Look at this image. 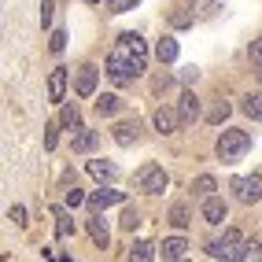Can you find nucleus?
Masks as SVG:
<instances>
[{"mask_svg": "<svg viewBox=\"0 0 262 262\" xmlns=\"http://www.w3.org/2000/svg\"><path fill=\"white\" fill-rule=\"evenodd\" d=\"M96 78H100L96 67H93V63H81V67H78V81H74L78 96H93V93H96Z\"/></svg>", "mask_w": 262, "mask_h": 262, "instance_id": "8", "label": "nucleus"}, {"mask_svg": "<svg viewBox=\"0 0 262 262\" xmlns=\"http://www.w3.org/2000/svg\"><path fill=\"white\" fill-rule=\"evenodd\" d=\"M8 218H11L15 225H26V207H11V211H8Z\"/></svg>", "mask_w": 262, "mask_h": 262, "instance_id": "33", "label": "nucleus"}, {"mask_svg": "<svg viewBox=\"0 0 262 262\" xmlns=\"http://www.w3.org/2000/svg\"><path fill=\"white\" fill-rule=\"evenodd\" d=\"M251 59H255V63H262V37L251 45Z\"/></svg>", "mask_w": 262, "mask_h": 262, "instance_id": "37", "label": "nucleus"}, {"mask_svg": "<svg viewBox=\"0 0 262 262\" xmlns=\"http://www.w3.org/2000/svg\"><path fill=\"white\" fill-rule=\"evenodd\" d=\"M151 255H155V244L151 240H137L133 251H129V262H151Z\"/></svg>", "mask_w": 262, "mask_h": 262, "instance_id": "20", "label": "nucleus"}, {"mask_svg": "<svg viewBox=\"0 0 262 262\" xmlns=\"http://www.w3.org/2000/svg\"><path fill=\"white\" fill-rule=\"evenodd\" d=\"M214 262H218V258H214ZM222 262H225V258H222Z\"/></svg>", "mask_w": 262, "mask_h": 262, "instance_id": "42", "label": "nucleus"}, {"mask_svg": "<svg viewBox=\"0 0 262 262\" xmlns=\"http://www.w3.org/2000/svg\"><path fill=\"white\" fill-rule=\"evenodd\" d=\"M107 78H111L115 85H129V81L137 78V71L118 56V52H111V59H107Z\"/></svg>", "mask_w": 262, "mask_h": 262, "instance_id": "6", "label": "nucleus"}, {"mask_svg": "<svg viewBox=\"0 0 262 262\" xmlns=\"http://www.w3.org/2000/svg\"><path fill=\"white\" fill-rule=\"evenodd\" d=\"M188 222H192V218H188V207H185V203H173V207H170V225H178V229H185Z\"/></svg>", "mask_w": 262, "mask_h": 262, "instance_id": "25", "label": "nucleus"}, {"mask_svg": "<svg viewBox=\"0 0 262 262\" xmlns=\"http://www.w3.org/2000/svg\"><path fill=\"white\" fill-rule=\"evenodd\" d=\"M251 148V133L248 129H225L218 137V159L222 163H236L244 159V151Z\"/></svg>", "mask_w": 262, "mask_h": 262, "instance_id": "1", "label": "nucleus"}, {"mask_svg": "<svg viewBox=\"0 0 262 262\" xmlns=\"http://www.w3.org/2000/svg\"><path fill=\"white\" fill-rule=\"evenodd\" d=\"M178 107H181V118H185V122H196V118H200V96L192 93V89L181 93V103H178Z\"/></svg>", "mask_w": 262, "mask_h": 262, "instance_id": "16", "label": "nucleus"}, {"mask_svg": "<svg viewBox=\"0 0 262 262\" xmlns=\"http://www.w3.org/2000/svg\"><path fill=\"white\" fill-rule=\"evenodd\" d=\"M111 137H115V144H122V148H129V144H137V137H141V122H118V126L111 129Z\"/></svg>", "mask_w": 262, "mask_h": 262, "instance_id": "10", "label": "nucleus"}, {"mask_svg": "<svg viewBox=\"0 0 262 262\" xmlns=\"http://www.w3.org/2000/svg\"><path fill=\"white\" fill-rule=\"evenodd\" d=\"M258 81H262V71H258Z\"/></svg>", "mask_w": 262, "mask_h": 262, "instance_id": "40", "label": "nucleus"}, {"mask_svg": "<svg viewBox=\"0 0 262 262\" xmlns=\"http://www.w3.org/2000/svg\"><path fill=\"white\" fill-rule=\"evenodd\" d=\"M89 236H93L96 248H107V244H111V233H107V225H103L100 211H93V218H89Z\"/></svg>", "mask_w": 262, "mask_h": 262, "instance_id": "14", "label": "nucleus"}, {"mask_svg": "<svg viewBox=\"0 0 262 262\" xmlns=\"http://www.w3.org/2000/svg\"><path fill=\"white\" fill-rule=\"evenodd\" d=\"M225 118H229V103H218V107L207 115V122H211V126H218V122H225Z\"/></svg>", "mask_w": 262, "mask_h": 262, "instance_id": "28", "label": "nucleus"}, {"mask_svg": "<svg viewBox=\"0 0 262 262\" xmlns=\"http://www.w3.org/2000/svg\"><path fill=\"white\" fill-rule=\"evenodd\" d=\"M181 122H185L181 107H159V111H155V129H159V133H173Z\"/></svg>", "mask_w": 262, "mask_h": 262, "instance_id": "9", "label": "nucleus"}, {"mask_svg": "<svg viewBox=\"0 0 262 262\" xmlns=\"http://www.w3.org/2000/svg\"><path fill=\"white\" fill-rule=\"evenodd\" d=\"M81 203H85V196H81L78 188H71V192H67V207H81Z\"/></svg>", "mask_w": 262, "mask_h": 262, "instance_id": "34", "label": "nucleus"}, {"mask_svg": "<svg viewBox=\"0 0 262 262\" xmlns=\"http://www.w3.org/2000/svg\"><path fill=\"white\" fill-rule=\"evenodd\" d=\"M89 173H93L96 181H115L118 178V166L107 163V159H89Z\"/></svg>", "mask_w": 262, "mask_h": 262, "instance_id": "15", "label": "nucleus"}, {"mask_svg": "<svg viewBox=\"0 0 262 262\" xmlns=\"http://www.w3.org/2000/svg\"><path fill=\"white\" fill-rule=\"evenodd\" d=\"M137 225H141V218H137V211L129 207V211L122 214V229H137Z\"/></svg>", "mask_w": 262, "mask_h": 262, "instance_id": "32", "label": "nucleus"}, {"mask_svg": "<svg viewBox=\"0 0 262 262\" xmlns=\"http://www.w3.org/2000/svg\"><path fill=\"white\" fill-rule=\"evenodd\" d=\"M59 126H81V111H78V103H67L63 107V115H59Z\"/></svg>", "mask_w": 262, "mask_h": 262, "instance_id": "23", "label": "nucleus"}, {"mask_svg": "<svg viewBox=\"0 0 262 262\" xmlns=\"http://www.w3.org/2000/svg\"><path fill=\"white\" fill-rule=\"evenodd\" d=\"M178 262H188V258H178Z\"/></svg>", "mask_w": 262, "mask_h": 262, "instance_id": "41", "label": "nucleus"}, {"mask_svg": "<svg viewBox=\"0 0 262 262\" xmlns=\"http://www.w3.org/2000/svg\"><path fill=\"white\" fill-rule=\"evenodd\" d=\"M56 133H59V122L45 126V148H56Z\"/></svg>", "mask_w": 262, "mask_h": 262, "instance_id": "31", "label": "nucleus"}, {"mask_svg": "<svg viewBox=\"0 0 262 262\" xmlns=\"http://www.w3.org/2000/svg\"><path fill=\"white\" fill-rule=\"evenodd\" d=\"M115 52H118V56L133 67L137 74H141L144 67H148V48H144V41L137 37V33H122V37H118V45H115Z\"/></svg>", "mask_w": 262, "mask_h": 262, "instance_id": "2", "label": "nucleus"}, {"mask_svg": "<svg viewBox=\"0 0 262 262\" xmlns=\"http://www.w3.org/2000/svg\"><path fill=\"white\" fill-rule=\"evenodd\" d=\"M214 178H211V173H203V178H196V181H192V192H196V196L200 200H207V196H214Z\"/></svg>", "mask_w": 262, "mask_h": 262, "instance_id": "21", "label": "nucleus"}, {"mask_svg": "<svg viewBox=\"0 0 262 262\" xmlns=\"http://www.w3.org/2000/svg\"><path fill=\"white\" fill-rule=\"evenodd\" d=\"M133 185L141 188V192H148V196H155V192H163L170 185V178H166V170L159 163H144L141 170L133 173Z\"/></svg>", "mask_w": 262, "mask_h": 262, "instance_id": "3", "label": "nucleus"}, {"mask_svg": "<svg viewBox=\"0 0 262 262\" xmlns=\"http://www.w3.org/2000/svg\"><path fill=\"white\" fill-rule=\"evenodd\" d=\"M233 196L240 203H258L262 200V173H251V178H233Z\"/></svg>", "mask_w": 262, "mask_h": 262, "instance_id": "5", "label": "nucleus"}, {"mask_svg": "<svg viewBox=\"0 0 262 262\" xmlns=\"http://www.w3.org/2000/svg\"><path fill=\"white\" fill-rule=\"evenodd\" d=\"M71 144H74V151H93V148L100 144V133H96V129L78 126V129H74V137H71Z\"/></svg>", "mask_w": 262, "mask_h": 262, "instance_id": "13", "label": "nucleus"}, {"mask_svg": "<svg viewBox=\"0 0 262 262\" xmlns=\"http://www.w3.org/2000/svg\"><path fill=\"white\" fill-rule=\"evenodd\" d=\"M141 0H107V8H111V15H122V11H133Z\"/></svg>", "mask_w": 262, "mask_h": 262, "instance_id": "27", "label": "nucleus"}, {"mask_svg": "<svg viewBox=\"0 0 262 262\" xmlns=\"http://www.w3.org/2000/svg\"><path fill=\"white\" fill-rule=\"evenodd\" d=\"M52 15H56V4H52V0H41V26L45 30L52 26Z\"/></svg>", "mask_w": 262, "mask_h": 262, "instance_id": "29", "label": "nucleus"}, {"mask_svg": "<svg viewBox=\"0 0 262 262\" xmlns=\"http://www.w3.org/2000/svg\"><path fill=\"white\" fill-rule=\"evenodd\" d=\"M225 218H229L225 200H222V196H207V200H203V222H207V225H222Z\"/></svg>", "mask_w": 262, "mask_h": 262, "instance_id": "7", "label": "nucleus"}, {"mask_svg": "<svg viewBox=\"0 0 262 262\" xmlns=\"http://www.w3.org/2000/svg\"><path fill=\"white\" fill-rule=\"evenodd\" d=\"M240 262H262V244H258V240L244 244V251H240Z\"/></svg>", "mask_w": 262, "mask_h": 262, "instance_id": "26", "label": "nucleus"}, {"mask_svg": "<svg viewBox=\"0 0 262 262\" xmlns=\"http://www.w3.org/2000/svg\"><path fill=\"white\" fill-rule=\"evenodd\" d=\"M56 218H59V222H56V236H59V240L74 236V222L67 218V211H63V207H56Z\"/></svg>", "mask_w": 262, "mask_h": 262, "instance_id": "22", "label": "nucleus"}, {"mask_svg": "<svg viewBox=\"0 0 262 262\" xmlns=\"http://www.w3.org/2000/svg\"><path fill=\"white\" fill-rule=\"evenodd\" d=\"M118 107H122V100H118V96H111V93H103V96L96 100V111H100V115H115Z\"/></svg>", "mask_w": 262, "mask_h": 262, "instance_id": "24", "label": "nucleus"}, {"mask_svg": "<svg viewBox=\"0 0 262 262\" xmlns=\"http://www.w3.org/2000/svg\"><path fill=\"white\" fill-rule=\"evenodd\" d=\"M196 78H200V71H196V67H185V71H181V81H185V85H192Z\"/></svg>", "mask_w": 262, "mask_h": 262, "instance_id": "36", "label": "nucleus"}, {"mask_svg": "<svg viewBox=\"0 0 262 262\" xmlns=\"http://www.w3.org/2000/svg\"><path fill=\"white\" fill-rule=\"evenodd\" d=\"M63 93H67V67H56V71L48 74V100L63 103Z\"/></svg>", "mask_w": 262, "mask_h": 262, "instance_id": "12", "label": "nucleus"}, {"mask_svg": "<svg viewBox=\"0 0 262 262\" xmlns=\"http://www.w3.org/2000/svg\"><path fill=\"white\" fill-rule=\"evenodd\" d=\"M59 262H71V258H59Z\"/></svg>", "mask_w": 262, "mask_h": 262, "instance_id": "39", "label": "nucleus"}, {"mask_svg": "<svg viewBox=\"0 0 262 262\" xmlns=\"http://www.w3.org/2000/svg\"><path fill=\"white\" fill-rule=\"evenodd\" d=\"M126 196L122 192H115V188H96L93 196H89V211H107V207H115V203H122Z\"/></svg>", "mask_w": 262, "mask_h": 262, "instance_id": "11", "label": "nucleus"}, {"mask_svg": "<svg viewBox=\"0 0 262 262\" xmlns=\"http://www.w3.org/2000/svg\"><path fill=\"white\" fill-rule=\"evenodd\" d=\"M185 248H188V244L181 236H170V240H163V258L166 262H178V258H185Z\"/></svg>", "mask_w": 262, "mask_h": 262, "instance_id": "18", "label": "nucleus"}, {"mask_svg": "<svg viewBox=\"0 0 262 262\" xmlns=\"http://www.w3.org/2000/svg\"><path fill=\"white\" fill-rule=\"evenodd\" d=\"M170 23H173V26H178V30H185V26H188L192 19H188V15H181V11H173V15H170Z\"/></svg>", "mask_w": 262, "mask_h": 262, "instance_id": "35", "label": "nucleus"}, {"mask_svg": "<svg viewBox=\"0 0 262 262\" xmlns=\"http://www.w3.org/2000/svg\"><path fill=\"white\" fill-rule=\"evenodd\" d=\"M48 48H52V52H63V48H67V33H63V30H56V33L48 37Z\"/></svg>", "mask_w": 262, "mask_h": 262, "instance_id": "30", "label": "nucleus"}, {"mask_svg": "<svg viewBox=\"0 0 262 262\" xmlns=\"http://www.w3.org/2000/svg\"><path fill=\"white\" fill-rule=\"evenodd\" d=\"M240 111L248 115L251 122H262V93H248L240 100Z\"/></svg>", "mask_w": 262, "mask_h": 262, "instance_id": "17", "label": "nucleus"}, {"mask_svg": "<svg viewBox=\"0 0 262 262\" xmlns=\"http://www.w3.org/2000/svg\"><path fill=\"white\" fill-rule=\"evenodd\" d=\"M155 56H159V63H173V59H178V41L163 37L159 45H155Z\"/></svg>", "mask_w": 262, "mask_h": 262, "instance_id": "19", "label": "nucleus"}, {"mask_svg": "<svg viewBox=\"0 0 262 262\" xmlns=\"http://www.w3.org/2000/svg\"><path fill=\"white\" fill-rule=\"evenodd\" d=\"M207 251H211L214 258H240V251H244L240 229H225L222 240H211V244H207Z\"/></svg>", "mask_w": 262, "mask_h": 262, "instance_id": "4", "label": "nucleus"}, {"mask_svg": "<svg viewBox=\"0 0 262 262\" xmlns=\"http://www.w3.org/2000/svg\"><path fill=\"white\" fill-rule=\"evenodd\" d=\"M85 4H100V0H85Z\"/></svg>", "mask_w": 262, "mask_h": 262, "instance_id": "38", "label": "nucleus"}]
</instances>
